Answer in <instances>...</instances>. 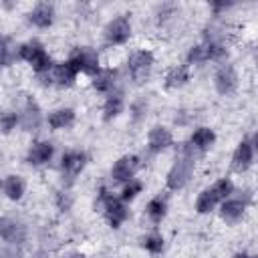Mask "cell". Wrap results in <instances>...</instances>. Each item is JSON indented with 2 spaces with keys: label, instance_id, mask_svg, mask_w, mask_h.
<instances>
[{
  "label": "cell",
  "instance_id": "1",
  "mask_svg": "<svg viewBox=\"0 0 258 258\" xmlns=\"http://www.w3.org/2000/svg\"><path fill=\"white\" fill-rule=\"evenodd\" d=\"M232 189H234V185H232L230 179H220V181H216L212 187H208V189H204V191L200 194V198H198V202H196V210H198L200 214L210 212L218 202L226 200V198L232 194Z\"/></svg>",
  "mask_w": 258,
  "mask_h": 258
},
{
  "label": "cell",
  "instance_id": "2",
  "mask_svg": "<svg viewBox=\"0 0 258 258\" xmlns=\"http://www.w3.org/2000/svg\"><path fill=\"white\" fill-rule=\"evenodd\" d=\"M97 208H103V210H105L107 220H109V224H111L113 228H119V226L127 220V208H125L119 200H115V198L107 191V187H101V189H99Z\"/></svg>",
  "mask_w": 258,
  "mask_h": 258
},
{
  "label": "cell",
  "instance_id": "3",
  "mask_svg": "<svg viewBox=\"0 0 258 258\" xmlns=\"http://www.w3.org/2000/svg\"><path fill=\"white\" fill-rule=\"evenodd\" d=\"M18 56L28 60L36 73H46L50 69V58H48L46 50L42 48V44L38 40H30V42L22 44L18 48Z\"/></svg>",
  "mask_w": 258,
  "mask_h": 258
},
{
  "label": "cell",
  "instance_id": "4",
  "mask_svg": "<svg viewBox=\"0 0 258 258\" xmlns=\"http://www.w3.org/2000/svg\"><path fill=\"white\" fill-rule=\"evenodd\" d=\"M191 171H194V157L181 153L175 159V163L169 169V173H167V187L169 189H181L187 183Z\"/></svg>",
  "mask_w": 258,
  "mask_h": 258
},
{
  "label": "cell",
  "instance_id": "5",
  "mask_svg": "<svg viewBox=\"0 0 258 258\" xmlns=\"http://www.w3.org/2000/svg\"><path fill=\"white\" fill-rule=\"evenodd\" d=\"M153 64V54L149 50H137L131 58H129V73L133 77L135 83H143L149 77Z\"/></svg>",
  "mask_w": 258,
  "mask_h": 258
},
{
  "label": "cell",
  "instance_id": "6",
  "mask_svg": "<svg viewBox=\"0 0 258 258\" xmlns=\"http://www.w3.org/2000/svg\"><path fill=\"white\" fill-rule=\"evenodd\" d=\"M69 60L77 67V71H83V73H87V75L99 73V54H97L93 48H89V46L77 48Z\"/></svg>",
  "mask_w": 258,
  "mask_h": 258
},
{
  "label": "cell",
  "instance_id": "7",
  "mask_svg": "<svg viewBox=\"0 0 258 258\" xmlns=\"http://www.w3.org/2000/svg\"><path fill=\"white\" fill-rule=\"evenodd\" d=\"M129 34H131V24L127 16H117L105 28V40L109 44H123L129 38Z\"/></svg>",
  "mask_w": 258,
  "mask_h": 258
},
{
  "label": "cell",
  "instance_id": "8",
  "mask_svg": "<svg viewBox=\"0 0 258 258\" xmlns=\"http://www.w3.org/2000/svg\"><path fill=\"white\" fill-rule=\"evenodd\" d=\"M226 54V48L218 42H206V44H200V46H194L189 52H187V60L189 62H204V60H210V58H222Z\"/></svg>",
  "mask_w": 258,
  "mask_h": 258
},
{
  "label": "cell",
  "instance_id": "9",
  "mask_svg": "<svg viewBox=\"0 0 258 258\" xmlns=\"http://www.w3.org/2000/svg\"><path fill=\"white\" fill-rule=\"evenodd\" d=\"M137 167H139V159L135 155H125V157H121L113 165V171L111 173H113L115 181H131V177L137 171Z\"/></svg>",
  "mask_w": 258,
  "mask_h": 258
},
{
  "label": "cell",
  "instance_id": "10",
  "mask_svg": "<svg viewBox=\"0 0 258 258\" xmlns=\"http://www.w3.org/2000/svg\"><path fill=\"white\" fill-rule=\"evenodd\" d=\"M236 85H238V77H236L234 67L232 64L220 67V71L216 73V89L222 95H230V93H234Z\"/></svg>",
  "mask_w": 258,
  "mask_h": 258
},
{
  "label": "cell",
  "instance_id": "11",
  "mask_svg": "<svg viewBox=\"0 0 258 258\" xmlns=\"http://www.w3.org/2000/svg\"><path fill=\"white\" fill-rule=\"evenodd\" d=\"M24 236H26V230L22 224H18L10 218H0V238H4L6 242H12V244H20V242H24Z\"/></svg>",
  "mask_w": 258,
  "mask_h": 258
},
{
  "label": "cell",
  "instance_id": "12",
  "mask_svg": "<svg viewBox=\"0 0 258 258\" xmlns=\"http://www.w3.org/2000/svg\"><path fill=\"white\" fill-rule=\"evenodd\" d=\"M85 161H87V155L83 151H69L62 155V171L67 177H75L83 167H85Z\"/></svg>",
  "mask_w": 258,
  "mask_h": 258
},
{
  "label": "cell",
  "instance_id": "13",
  "mask_svg": "<svg viewBox=\"0 0 258 258\" xmlns=\"http://www.w3.org/2000/svg\"><path fill=\"white\" fill-rule=\"evenodd\" d=\"M77 73H79L77 67H75L71 60H67V62L54 64V67L50 69V79H52L54 83H58V85H71V83L75 81Z\"/></svg>",
  "mask_w": 258,
  "mask_h": 258
},
{
  "label": "cell",
  "instance_id": "14",
  "mask_svg": "<svg viewBox=\"0 0 258 258\" xmlns=\"http://www.w3.org/2000/svg\"><path fill=\"white\" fill-rule=\"evenodd\" d=\"M252 155H254V145L250 141H242L234 153V159H232V165L236 171H244L250 167L252 163Z\"/></svg>",
  "mask_w": 258,
  "mask_h": 258
},
{
  "label": "cell",
  "instance_id": "15",
  "mask_svg": "<svg viewBox=\"0 0 258 258\" xmlns=\"http://www.w3.org/2000/svg\"><path fill=\"white\" fill-rule=\"evenodd\" d=\"M52 145L48 141H36L32 143V147L28 149V163H34V165H40V163H46L50 157H52Z\"/></svg>",
  "mask_w": 258,
  "mask_h": 258
},
{
  "label": "cell",
  "instance_id": "16",
  "mask_svg": "<svg viewBox=\"0 0 258 258\" xmlns=\"http://www.w3.org/2000/svg\"><path fill=\"white\" fill-rule=\"evenodd\" d=\"M214 139H216V135H214L212 129H208V127H200V129L194 131V135H191V139H189V145L200 153V151H206V149L214 143Z\"/></svg>",
  "mask_w": 258,
  "mask_h": 258
},
{
  "label": "cell",
  "instance_id": "17",
  "mask_svg": "<svg viewBox=\"0 0 258 258\" xmlns=\"http://www.w3.org/2000/svg\"><path fill=\"white\" fill-rule=\"evenodd\" d=\"M167 145H171V133L165 127H153L149 131V149L151 151H161Z\"/></svg>",
  "mask_w": 258,
  "mask_h": 258
},
{
  "label": "cell",
  "instance_id": "18",
  "mask_svg": "<svg viewBox=\"0 0 258 258\" xmlns=\"http://www.w3.org/2000/svg\"><path fill=\"white\" fill-rule=\"evenodd\" d=\"M52 16H54V10H52V6L50 4H38L32 12H30V22L34 24V26H40V28H44V26H48L50 22H52Z\"/></svg>",
  "mask_w": 258,
  "mask_h": 258
},
{
  "label": "cell",
  "instance_id": "19",
  "mask_svg": "<svg viewBox=\"0 0 258 258\" xmlns=\"http://www.w3.org/2000/svg\"><path fill=\"white\" fill-rule=\"evenodd\" d=\"M38 123H40V109L32 99H28L26 107H24V113H22V127L26 131H32V129L38 127Z\"/></svg>",
  "mask_w": 258,
  "mask_h": 258
},
{
  "label": "cell",
  "instance_id": "20",
  "mask_svg": "<svg viewBox=\"0 0 258 258\" xmlns=\"http://www.w3.org/2000/svg\"><path fill=\"white\" fill-rule=\"evenodd\" d=\"M189 81V71H187V64H179V67H173L167 77H165V87L169 89H177L181 85H185Z\"/></svg>",
  "mask_w": 258,
  "mask_h": 258
},
{
  "label": "cell",
  "instance_id": "21",
  "mask_svg": "<svg viewBox=\"0 0 258 258\" xmlns=\"http://www.w3.org/2000/svg\"><path fill=\"white\" fill-rule=\"evenodd\" d=\"M244 214V202L242 200H228L222 206V218L226 222H236Z\"/></svg>",
  "mask_w": 258,
  "mask_h": 258
},
{
  "label": "cell",
  "instance_id": "22",
  "mask_svg": "<svg viewBox=\"0 0 258 258\" xmlns=\"http://www.w3.org/2000/svg\"><path fill=\"white\" fill-rule=\"evenodd\" d=\"M73 121H75V111L73 109H58V111L50 113V117H48V125L54 127V129L69 127Z\"/></svg>",
  "mask_w": 258,
  "mask_h": 258
},
{
  "label": "cell",
  "instance_id": "23",
  "mask_svg": "<svg viewBox=\"0 0 258 258\" xmlns=\"http://www.w3.org/2000/svg\"><path fill=\"white\" fill-rule=\"evenodd\" d=\"M4 191L10 200H20L24 194V181L18 175H8L4 181Z\"/></svg>",
  "mask_w": 258,
  "mask_h": 258
},
{
  "label": "cell",
  "instance_id": "24",
  "mask_svg": "<svg viewBox=\"0 0 258 258\" xmlns=\"http://www.w3.org/2000/svg\"><path fill=\"white\" fill-rule=\"evenodd\" d=\"M115 77H117V73H115L113 69L101 71V73H97V77H95V81H93V87H95L97 91H109V89L113 87V83H115Z\"/></svg>",
  "mask_w": 258,
  "mask_h": 258
},
{
  "label": "cell",
  "instance_id": "25",
  "mask_svg": "<svg viewBox=\"0 0 258 258\" xmlns=\"http://www.w3.org/2000/svg\"><path fill=\"white\" fill-rule=\"evenodd\" d=\"M123 109V95L121 93H113L109 95L107 103H105V119H113L121 113Z\"/></svg>",
  "mask_w": 258,
  "mask_h": 258
},
{
  "label": "cell",
  "instance_id": "26",
  "mask_svg": "<svg viewBox=\"0 0 258 258\" xmlns=\"http://www.w3.org/2000/svg\"><path fill=\"white\" fill-rule=\"evenodd\" d=\"M147 214H149V218H151L153 222H159V220L165 216V200H163L161 196L153 198V200L147 204Z\"/></svg>",
  "mask_w": 258,
  "mask_h": 258
},
{
  "label": "cell",
  "instance_id": "27",
  "mask_svg": "<svg viewBox=\"0 0 258 258\" xmlns=\"http://www.w3.org/2000/svg\"><path fill=\"white\" fill-rule=\"evenodd\" d=\"M16 123H18V115H16V113H2V115H0V129H2L4 133L12 131V129L16 127Z\"/></svg>",
  "mask_w": 258,
  "mask_h": 258
},
{
  "label": "cell",
  "instance_id": "28",
  "mask_svg": "<svg viewBox=\"0 0 258 258\" xmlns=\"http://www.w3.org/2000/svg\"><path fill=\"white\" fill-rule=\"evenodd\" d=\"M12 60V48L6 36H0V67L8 64Z\"/></svg>",
  "mask_w": 258,
  "mask_h": 258
},
{
  "label": "cell",
  "instance_id": "29",
  "mask_svg": "<svg viewBox=\"0 0 258 258\" xmlns=\"http://www.w3.org/2000/svg\"><path fill=\"white\" fill-rule=\"evenodd\" d=\"M143 246H145L149 252H161V248H163V238H161L159 234H151V236H147V238L143 240Z\"/></svg>",
  "mask_w": 258,
  "mask_h": 258
},
{
  "label": "cell",
  "instance_id": "30",
  "mask_svg": "<svg viewBox=\"0 0 258 258\" xmlns=\"http://www.w3.org/2000/svg\"><path fill=\"white\" fill-rule=\"evenodd\" d=\"M139 191H141V183H139V181H129V185L123 189V200H131V198H135Z\"/></svg>",
  "mask_w": 258,
  "mask_h": 258
},
{
  "label": "cell",
  "instance_id": "31",
  "mask_svg": "<svg viewBox=\"0 0 258 258\" xmlns=\"http://www.w3.org/2000/svg\"><path fill=\"white\" fill-rule=\"evenodd\" d=\"M0 258H20V250H16V248H2L0 250Z\"/></svg>",
  "mask_w": 258,
  "mask_h": 258
},
{
  "label": "cell",
  "instance_id": "32",
  "mask_svg": "<svg viewBox=\"0 0 258 258\" xmlns=\"http://www.w3.org/2000/svg\"><path fill=\"white\" fill-rule=\"evenodd\" d=\"M58 206H60V210H69V206H71L69 196H64V198H62V194H60V196H58Z\"/></svg>",
  "mask_w": 258,
  "mask_h": 258
},
{
  "label": "cell",
  "instance_id": "33",
  "mask_svg": "<svg viewBox=\"0 0 258 258\" xmlns=\"http://www.w3.org/2000/svg\"><path fill=\"white\" fill-rule=\"evenodd\" d=\"M69 258H85V256H83V254H71Z\"/></svg>",
  "mask_w": 258,
  "mask_h": 258
},
{
  "label": "cell",
  "instance_id": "34",
  "mask_svg": "<svg viewBox=\"0 0 258 258\" xmlns=\"http://www.w3.org/2000/svg\"><path fill=\"white\" fill-rule=\"evenodd\" d=\"M234 258H250V256H246V254H236Z\"/></svg>",
  "mask_w": 258,
  "mask_h": 258
}]
</instances>
